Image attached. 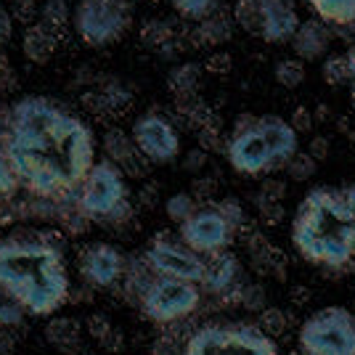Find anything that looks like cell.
Returning a JSON list of instances; mask_svg holds the SVG:
<instances>
[{
    "label": "cell",
    "instance_id": "cell-1",
    "mask_svg": "<svg viewBox=\"0 0 355 355\" xmlns=\"http://www.w3.org/2000/svg\"><path fill=\"white\" fill-rule=\"evenodd\" d=\"M3 144L19 186L32 196L61 199L74 193L96 164L88 125L43 96H27L11 106Z\"/></svg>",
    "mask_w": 355,
    "mask_h": 355
},
{
    "label": "cell",
    "instance_id": "cell-2",
    "mask_svg": "<svg viewBox=\"0 0 355 355\" xmlns=\"http://www.w3.org/2000/svg\"><path fill=\"white\" fill-rule=\"evenodd\" d=\"M0 286L27 315H53L72 292L61 247L48 234L0 239Z\"/></svg>",
    "mask_w": 355,
    "mask_h": 355
},
{
    "label": "cell",
    "instance_id": "cell-3",
    "mask_svg": "<svg viewBox=\"0 0 355 355\" xmlns=\"http://www.w3.org/2000/svg\"><path fill=\"white\" fill-rule=\"evenodd\" d=\"M292 244L326 270H355V183L313 189L295 212Z\"/></svg>",
    "mask_w": 355,
    "mask_h": 355
},
{
    "label": "cell",
    "instance_id": "cell-4",
    "mask_svg": "<svg viewBox=\"0 0 355 355\" xmlns=\"http://www.w3.org/2000/svg\"><path fill=\"white\" fill-rule=\"evenodd\" d=\"M77 207L104 228H122L133 220L125 173L114 162L101 159L88 170L77 189Z\"/></svg>",
    "mask_w": 355,
    "mask_h": 355
},
{
    "label": "cell",
    "instance_id": "cell-5",
    "mask_svg": "<svg viewBox=\"0 0 355 355\" xmlns=\"http://www.w3.org/2000/svg\"><path fill=\"white\" fill-rule=\"evenodd\" d=\"M180 355H282L273 337L254 324H207L196 329Z\"/></svg>",
    "mask_w": 355,
    "mask_h": 355
},
{
    "label": "cell",
    "instance_id": "cell-6",
    "mask_svg": "<svg viewBox=\"0 0 355 355\" xmlns=\"http://www.w3.org/2000/svg\"><path fill=\"white\" fill-rule=\"evenodd\" d=\"M302 355H355V315L347 308H324L300 326Z\"/></svg>",
    "mask_w": 355,
    "mask_h": 355
},
{
    "label": "cell",
    "instance_id": "cell-7",
    "mask_svg": "<svg viewBox=\"0 0 355 355\" xmlns=\"http://www.w3.org/2000/svg\"><path fill=\"white\" fill-rule=\"evenodd\" d=\"M138 302H141V311H144L148 321H154V324H175V321L189 318L199 308L202 292L191 282L154 276Z\"/></svg>",
    "mask_w": 355,
    "mask_h": 355
},
{
    "label": "cell",
    "instance_id": "cell-8",
    "mask_svg": "<svg viewBox=\"0 0 355 355\" xmlns=\"http://www.w3.org/2000/svg\"><path fill=\"white\" fill-rule=\"evenodd\" d=\"M130 27V0H80L74 30L88 45H112Z\"/></svg>",
    "mask_w": 355,
    "mask_h": 355
},
{
    "label": "cell",
    "instance_id": "cell-9",
    "mask_svg": "<svg viewBox=\"0 0 355 355\" xmlns=\"http://www.w3.org/2000/svg\"><path fill=\"white\" fill-rule=\"evenodd\" d=\"M144 263L154 276L180 279V282L191 284H202L205 270H207V260L202 254L189 250L183 241H178L170 234H159L151 239V244L144 252Z\"/></svg>",
    "mask_w": 355,
    "mask_h": 355
},
{
    "label": "cell",
    "instance_id": "cell-10",
    "mask_svg": "<svg viewBox=\"0 0 355 355\" xmlns=\"http://www.w3.org/2000/svg\"><path fill=\"white\" fill-rule=\"evenodd\" d=\"M178 231H180V241L196 254H215V252L228 250L236 234V228L215 207L196 209L189 220L178 225Z\"/></svg>",
    "mask_w": 355,
    "mask_h": 355
},
{
    "label": "cell",
    "instance_id": "cell-11",
    "mask_svg": "<svg viewBox=\"0 0 355 355\" xmlns=\"http://www.w3.org/2000/svg\"><path fill=\"white\" fill-rule=\"evenodd\" d=\"M133 138L135 148L146 157L151 164H170L178 159V151H180V138L178 130L162 117V114H154L146 112L133 122Z\"/></svg>",
    "mask_w": 355,
    "mask_h": 355
},
{
    "label": "cell",
    "instance_id": "cell-12",
    "mask_svg": "<svg viewBox=\"0 0 355 355\" xmlns=\"http://www.w3.org/2000/svg\"><path fill=\"white\" fill-rule=\"evenodd\" d=\"M225 154H228L231 167L241 175H263V173H270V170L279 167L273 159V151L268 146L266 135L257 128V117L247 128L234 130V135L228 138Z\"/></svg>",
    "mask_w": 355,
    "mask_h": 355
},
{
    "label": "cell",
    "instance_id": "cell-13",
    "mask_svg": "<svg viewBox=\"0 0 355 355\" xmlns=\"http://www.w3.org/2000/svg\"><path fill=\"white\" fill-rule=\"evenodd\" d=\"M77 268H80V276L88 286L112 289V286H117L122 282L125 268H128V257L114 244L96 241V244H88L83 250L80 260H77Z\"/></svg>",
    "mask_w": 355,
    "mask_h": 355
},
{
    "label": "cell",
    "instance_id": "cell-14",
    "mask_svg": "<svg viewBox=\"0 0 355 355\" xmlns=\"http://www.w3.org/2000/svg\"><path fill=\"white\" fill-rule=\"evenodd\" d=\"M202 284L207 286V292H212V295L223 297L228 302H239L241 289L250 282H244V270H241V263H239L236 254L223 250L209 254L207 270H205Z\"/></svg>",
    "mask_w": 355,
    "mask_h": 355
},
{
    "label": "cell",
    "instance_id": "cell-15",
    "mask_svg": "<svg viewBox=\"0 0 355 355\" xmlns=\"http://www.w3.org/2000/svg\"><path fill=\"white\" fill-rule=\"evenodd\" d=\"M260 6V37L266 43H292L300 16L295 0H257Z\"/></svg>",
    "mask_w": 355,
    "mask_h": 355
},
{
    "label": "cell",
    "instance_id": "cell-16",
    "mask_svg": "<svg viewBox=\"0 0 355 355\" xmlns=\"http://www.w3.org/2000/svg\"><path fill=\"white\" fill-rule=\"evenodd\" d=\"M257 128L266 135L268 146L273 151V159L279 167H284L300 151V133L289 125V119L268 114V117H257Z\"/></svg>",
    "mask_w": 355,
    "mask_h": 355
},
{
    "label": "cell",
    "instance_id": "cell-17",
    "mask_svg": "<svg viewBox=\"0 0 355 355\" xmlns=\"http://www.w3.org/2000/svg\"><path fill=\"white\" fill-rule=\"evenodd\" d=\"M104 151L106 157H109V162H114L125 173V175H146L148 170V159L135 148L133 138L130 135H125L122 130H109L104 135Z\"/></svg>",
    "mask_w": 355,
    "mask_h": 355
},
{
    "label": "cell",
    "instance_id": "cell-18",
    "mask_svg": "<svg viewBox=\"0 0 355 355\" xmlns=\"http://www.w3.org/2000/svg\"><path fill=\"white\" fill-rule=\"evenodd\" d=\"M292 45H295V51H297V59H305V61L324 59L329 45H331L329 24L321 21V19L300 21L295 37H292Z\"/></svg>",
    "mask_w": 355,
    "mask_h": 355
},
{
    "label": "cell",
    "instance_id": "cell-19",
    "mask_svg": "<svg viewBox=\"0 0 355 355\" xmlns=\"http://www.w3.org/2000/svg\"><path fill=\"white\" fill-rule=\"evenodd\" d=\"M56 48H59V35L53 30H48L40 21H37V24H30V27L24 30L21 51H24V56H27L32 64H48V61L53 59Z\"/></svg>",
    "mask_w": 355,
    "mask_h": 355
},
{
    "label": "cell",
    "instance_id": "cell-20",
    "mask_svg": "<svg viewBox=\"0 0 355 355\" xmlns=\"http://www.w3.org/2000/svg\"><path fill=\"white\" fill-rule=\"evenodd\" d=\"M43 334L48 345L64 355L80 353V347H83V329L74 318H51L45 324Z\"/></svg>",
    "mask_w": 355,
    "mask_h": 355
},
{
    "label": "cell",
    "instance_id": "cell-21",
    "mask_svg": "<svg viewBox=\"0 0 355 355\" xmlns=\"http://www.w3.org/2000/svg\"><path fill=\"white\" fill-rule=\"evenodd\" d=\"M234 35V19L223 11H215L212 16L202 19L191 32L193 45H223L231 40Z\"/></svg>",
    "mask_w": 355,
    "mask_h": 355
},
{
    "label": "cell",
    "instance_id": "cell-22",
    "mask_svg": "<svg viewBox=\"0 0 355 355\" xmlns=\"http://www.w3.org/2000/svg\"><path fill=\"white\" fill-rule=\"evenodd\" d=\"M315 19L337 27L355 24V0H308Z\"/></svg>",
    "mask_w": 355,
    "mask_h": 355
},
{
    "label": "cell",
    "instance_id": "cell-23",
    "mask_svg": "<svg viewBox=\"0 0 355 355\" xmlns=\"http://www.w3.org/2000/svg\"><path fill=\"white\" fill-rule=\"evenodd\" d=\"M199 77H202V67L199 64H180L173 72L167 74V88L175 96L178 101H186V98H193L196 96V88H199Z\"/></svg>",
    "mask_w": 355,
    "mask_h": 355
},
{
    "label": "cell",
    "instance_id": "cell-24",
    "mask_svg": "<svg viewBox=\"0 0 355 355\" xmlns=\"http://www.w3.org/2000/svg\"><path fill=\"white\" fill-rule=\"evenodd\" d=\"M40 24H45L48 30H53L56 35L67 30L69 24V3L67 0H43L40 6Z\"/></svg>",
    "mask_w": 355,
    "mask_h": 355
},
{
    "label": "cell",
    "instance_id": "cell-25",
    "mask_svg": "<svg viewBox=\"0 0 355 355\" xmlns=\"http://www.w3.org/2000/svg\"><path fill=\"white\" fill-rule=\"evenodd\" d=\"M173 37H175V30L164 19H148V21H144V27H141V43L146 45V48H154V51H159Z\"/></svg>",
    "mask_w": 355,
    "mask_h": 355
},
{
    "label": "cell",
    "instance_id": "cell-26",
    "mask_svg": "<svg viewBox=\"0 0 355 355\" xmlns=\"http://www.w3.org/2000/svg\"><path fill=\"white\" fill-rule=\"evenodd\" d=\"M231 19L244 32L260 35V6H257V0H236L234 11H231Z\"/></svg>",
    "mask_w": 355,
    "mask_h": 355
},
{
    "label": "cell",
    "instance_id": "cell-27",
    "mask_svg": "<svg viewBox=\"0 0 355 355\" xmlns=\"http://www.w3.org/2000/svg\"><path fill=\"white\" fill-rule=\"evenodd\" d=\"M173 8L183 19H191V21H202L212 16L215 11H220V3L223 0H170Z\"/></svg>",
    "mask_w": 355,
    "mask_h": 355
},
{
    "label": "cell",
    "instance_id": "cell-28",
    "mask_svg": "<svg viewBox=\"0 0 355 355\" xmlns=\"http://www.w3.org/2000/svg\"><path fill=\"white\" fill-rule=\"evenodd\" d=\"M196 209L199 207H196V199L191 196V191H178L164 202V212H167V218H170V220H175L178 225H180L183 220H189Z\"/></svg>",
    "mask_w": 355,
    "mask_h": 355
},
{
    "label": "cell",
    "instance_id": "cell-29",
    "mask_svg": "<svg viewBox=\"0 0 355 355\" xmlns=\"http://www.w3.org/2000/svg\"><path fill=\"white\" fill-rule=\"evenodd\" d=\"M273 77H276V83H279V85L295 90V88H300V85H302V80H305V67H302V61L300 59H284V61L276 64Z\"/></svg>",
    "mask_w": 355,
    "mask_h": 355
},
{
    "label": "cell",
    "instance_id": "cell-30",
    "mask_svg": "<svg viewBox=\"0 0 355 355\" xmlns=\"http://www.w3.org/2000/svg\"><path fill=\"white\" fill-rule=\"evenodd\" d=\"M24 318H27V311H24L14 297L0 286V326H6V329H16V326L24 324Z\"/></svg>",
    "mask_w": 355,
    "mask_h": 355
},
{
    "label": "cell",
    "instance_id": "cell-31",
    "mask_svg": "<svg viewBox=\"0 0 355 355\" xmlns=\"http://www.w3.org/2000/svg\"><path fill=\"white\" fill-rule=\"evenodd\" d=\"M19 189V178H16L14 167L8 162L6 154V144H3V133H0V202H8Z\"/></svg>",
    "mask_w": 355,
    "mask_h": 355
},
{
    "label": "cell",
    "instance_id": "cell-32",
    "mask_svg": "<svg viewBox=\"0 0 355 355\" xmlns=\"http://www.w3.org/2000/svg\"><path fill=\"white\" fill-rule=\"evenodd\" d=\"M284 170H286V175L292 178V180H311L315 175V170H318V162L313 159L308 151H297L295 157L289 159V162L284 164Z\"/></svg>",
    "mask_w": 355,
    "mask_h": 355
},
{
    "label": "cell",
    "instance_id": "cell-33",
    "mask_svg": "<svg viewBox=\"0 0 355 355\" xmlns=\"http://www.w3.org/2000/svg\"><path fill=\"white\" fill-rule=\"evenodd\" d=\"M324 80L329 85L340 88L345 83H350V69H347V59L342 53H334V56H326L324 61Z\"/></svg>",
    "mask_w": 355,
    "mask_h": 355
},
{
    "label": "cell",
    "instance_id": "cell-34",
    "mask_svg": "<svg viewBox=\"0 0 355 355\" xmlns=\"http://www.w3.org/2000/svg\"><path fill=\"white\" fill-rule=\"evenodd\" d=\"M85 329H88V334L93 337V340L98 342V345H106V342L114 337V326H112V321L106 318L104 313H93V315H88V321H85Z\"/></svg>",
    "mask_w": 355,
    "mask_h": 355
},
{
    "label": "cell",
    "instance_id": "cell-35",
    "mask_svg": "<svg viewBox=\"0 0 355 355\" xmlns=\"http://www.w3.org/2000/svg\"><path fill=\"white\" fill-rule=\"evenodd\" d=\"M260 329L266 331L268 337H276L286 329V313L282 308H263L260 311Z\"/></svg>",
    "mask_w": 355,
    "mask_h": 355
},
{
    "label": "cell",
    "instance_id": "cell-36",
    "mask_svg": "<svg viewBox=\"0 0 355 355\" xmlns=\"http://www.w3.org/2000/svg\"><path fill=\"white\" fill-rule=\"evenodd\" d=\"M215 209L220 212L225 220L231 223L236 231H241V228H247V212H244V207L239 205L234 196H228V199H223V202H218L215 205Z\"/></svg>",
    "mask_w": 355,
    "mask_h": 355
},
{
    "label": "cell",
    "instance_id": "cell-37",
    "mask_svg": "<svg viewBox=\"0 0 355 355\" xmlns=\"http://www.w3.org/2000/svg\"><path fill=\"white\" fill-rule=\"evenodd\" d=\"M101 93H104L112 114H117V112H122L125 106L130 104V90L125 88V85H119V83H109L106 88H101Z\"/></svg>",
    "mask_w": 355,
    "mask_h": 355
},
{
    "label": "cell",
    "instance_id": "cell-38",
    "mask_svg": "<svg viewBox=\"0 0 355 355\" xmlns=\"http://www.w3.org/2000/svg\"><path fill=\"white\" fill-rule=\"evenodd\" d=\"M239 305H244L247 311H263L266 308V289L260 284H247L239 295Z\"/></svg>",
    "mask_w": 355,
    "mask_h": 355
},
{
    "label": "cell",
    "instance_id": "cell-39",
    "mask_svg": "<svg viewBox=\"0 0 355 355\" xmlns=\"http://www.w3.org/2000/svg\"><path fill=\"white\" fill-rule=\"evenodd\" d=\"M83 106L88 109L90 114H96V117H109L112 114V109L106 104L104 93L101 90H88V93H83Z\"/></svg>",
    "mask_w": 355,
    "mask_h": 355
},
{
    "label": "cell",
    "instance_id": "cell-40",
    "mask_svg": "<svg viewBox=\"0 0 355 355\" xmlns=\"http://www.w3.org/2000/svg\"><path fill=\"white\" fill-rule=\"evenodd\" d=\"M257 207H260V215L263 220L276 225V223L284 220V205L282 202H268V199H257Z\"/></svg>",
    "mask_w": 355,
    "mask_h": 355
},
{
    "label": "cell",
    "instance_id": "cell-41",
    "mask_svg": "<svg viewBox=\"0 0 355 355\" xmlns=\"http://www.w3.org/2000/svg\"><path fill=\"white\" fill-rule=\"evenodd\" d=\"M199 144H202V151H218L220 148V133L215 125H205L199 128Z\"/></svg>",
    "mask_w": 355,
    "mask_h": 355
},
{
    "label": "cell",
    "instance_id": "cell-42",
    "mask_svg": "<svg viewBox=\"0 0 355 355\" xmlns=\"http://www.w3.org/2000/svg\"><path fill=\"white\" fill-rule=\"evenodd\" d=\"M284 193H286V189H284L282 180H276V178H268L266 183H263V191H260V196H257V199H268V202H282Z\"/></svg>",
    "mask_w": 355,
    "mask_h": 355
},
{
    "label": "cell",
    "instance_id": "cell-43",
    "mask_svg": "<svg viewBox=\"0 0 355 355\" xmlns=\"http://www.w3.org/2000/svg\"><path fill=\"white\" fill-rule=\"evenodd\" d=\"M289 125L295 128L297 133H308L313 128V114L311 109H305V106H297L295 114H292V119H289Z\"/></svg>",
    "mask_w": 355,
    "mask_h": 355
},
{
    "label": "cell",
    "instance_id": "cell-44",
    "mask_svg": "<svg viewBox=\"0 0 355 355\" xmlns=\"http://www.w3.org/2000/svg\"><path fill=\"white\" fill-rule=\"evenodd\" d=\"M215 191V180L212 178H196L191 186V196L193 199H207Z\"/></svg>",
    "mask_w": 355,
    "mask_h": 355
},
{
    "label": "cell",
    "instance_id": "cell-45",
    "mask_svg": "<svg viewBox=\"0 0 355 355\" xmlns=\"http://www.w3.org/2000/svg\"><path fill=\"white\" fill-rule=\"evenodd\" d=\"M207 69L215 74L231 72V56H228V53H212L207 59Z\"/></svg>",
    "mask_w": 355,
    "mask_h": 355
},
{
    "label": "cell",
    "instance_id": "cell-46",
    "mask_svg": "<svg viewBox=\"0 0 355 355\" xmlns=\"http://www.w3.org/2000/svg\"><path fill=\"white\" fill-rule=\"evenodd\" d=\"M329 141H326V135H315L311 141V146H308V154H311L315 162H321V159H326V154H329Z\"/></svg>",
    "mask_w": 355,
    "mask_h": 355
},
{
    "label": "cell",
    "instance_id": "cell-47",
    "mask_svg": "<svg viewBox=\"0 0 355 355\" xmlns=\"http://www.w3.org/2000/svg\"><path fill=\"white\" fill-rule=\"evenodd\" d=\"M157 196H159V186H157V183H146V186L138 191V199H141L144 207H157V202H159Z\"/></svg>",
    "mask_w": 355,
    "mask_h": 355
},
{
    "label": "cell",
    "instance_id": "cell-48",
    "mask_svg": "<svg viewBox=\"0 0 355 355\" xmlns=\"http://www.w3.org/2000/svg\"><path fill=\"white\" fill-rule=\"evenodd\" d=\"M16 353V337L14 329L0 326V355H14Z\"/></svg>",
    "mask_w": 355,
    "mask_h": 355
},
{
    "label": "cell",
    "instance_id": "cell-49",
    "mask_svg": "<svg viewBox=\"0 0 355 355\" xmlns=\"http://www.w3.org/2000/svg\"><path fill=\"white\" fill-rule=\"evenodd\" d=\"M151 355H178V342L173 337H162V340L154 342Z\"/></svg>",
    "mask_w": 355,
    "mask_h": 355
},
{
    "label": "cell",
    "instance_id": "cell-50",
    "mask_svg": "<svg viewBox=\"0 0 355 355\" xmlns=\"http://www.w3.org/2000/svg\"><path fill=\"white\" fill-rule=\"evenodd\" d=\"M11 30H14V21H11V14L6 11V6L0 3V45L11 37Z\"/></svg>",
    "mask_w": 355,
    "mask_h": 355
},
{
    "label": "cell",
    "instance_id": "cell-51",
    "mask_svg": "<svg viewBox=\"0 0 355 355\" xmlns=\"http://www.w3.org/2000/svg\"><path fill=\"white\" fill-rule=\"evenodd\" d=\"M186 170H191V173H196V170H202L205 164H207V151H202V148H196V151H191L189 154V159H186Z\"/></svg>",
    "mask_w": 355,
    "mask_h": 355
},
{
    "label": "cell",
    "instance_id": "cell-52",
    "mask_svg": "<svg viewBox=\"0 0 355 355\" xmlns=\"http://www.w3.org/2000/svg\"><path fill=\"white\" fill-rule=\"evenodd\" d=\"M16 8V14L21 16V19H30L35 14V8H37V0H11Z\"/></svg>",
    "mask_w": 355,
    "mask_h": 355
},
{
    "label": "cell",
    "instance_id": "cell-53",
    "mask_svg": "<svg viewBox=\"0 0 355 355\" xmlns=\"http://www.w3.org/2000/svg\"><path fill=\"white\" fill-rule=\"evenodd\" d=\"M347 59V69H350V83H355V45H350V51L345 53Z\"/></svg>",
    "mask_w": 355,
    "mask_h": 355
},
{
    "label": "cell",
    "instance_id": "cell-54",
    "mask_svg": "<svg viewBox=\"0 0 355 355\" xmlns=\"http://www.w3.org/2000/svg\"><path fill=\"white\" fill-rule=\"evenodd\" d=\"M80 355H98V353H93V350H80Z\"/></svg>",
    "mask_w": 355,
    "mask_h": 355
},
{
    "label": "cell",
    "instance_id": "cell-55",
    "mask_svg": "<svg viewBox=\"0 0 355 355\" xmlns=\"http://www.w3.org/2000/svg\"><path fill=\"white\" fill-rule=\"evenodd\" d=\"M353 104H355V83H353Z\"/></svg>",
    "mask_w": 355,
    "mask_h": 355
}]
</instances>
